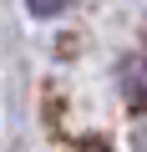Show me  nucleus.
I'll list each match as a JSON object with an SVG mask.
<instances>
[{
    "instance_id": "nucleus-1",
    "label": "nucleus",
    "mask_w": 147,
    "mask_h": 152,
    "mask_svg": "<svg viewBox=\"0 0 147 152\" xmlns=\"http://www.w3.org/2000/svg\"><path fill=\"white\" fill-rule=\"evenodd\" d=\"M66 5H71V0H26V10H31V15H41V20H51V15H61Z\"/></svg>"
},
{
    "instance_id": "nucleus-2",
    "label": "nucleus",
    "mask_w": 147,
    "mask_h": 152,
    "mask_svg": "<svg viewBox=\"0 0 147 152\" xmlns=\"http://www.w3.org/2000/svg\"><path fill=\"white\" fill-rule=\"evenodd\" d=\"M132 152H147V127H142V132L132 137Z\"/></svg>"
}]
</instances>
